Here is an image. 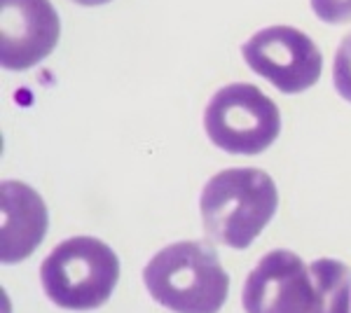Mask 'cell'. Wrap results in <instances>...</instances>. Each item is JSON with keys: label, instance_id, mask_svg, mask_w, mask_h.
I'll list each match as a JSON object with an SVG mask.
<instances>
[{"label": "cell", "instance_id": "1", "mask_svg": "<svg viewBox=\"0 0 351 313\" xmlns=\"http://www.w3.org/2000/svg\"><path fill=\"white\" fill-rule=\"evenodd\" d=\"M150 297L173 313H218L230 292V276L218 253L204 241L171 243L143 271Z\"/></svg>", "mask_w": 351, "mask_h": 313}, {"label": "cell", "instance_id": "2", "mask_svg": "<svg viewBox=\"0 0 351 313\" xmlns=\"http://www.w3.org/2000/svg\"><path fill=\"white\" fill-rule=\"evenodd\" d=\"M279 206L276 185L260 168H228L206 183L199 199L206 234L234 250L248 248Z\"/></svg>", "mask_w": 351, "mask_h": 313}, {"label": "cell", "instance_id": "3", "mask_svg": "<svg viewBox=\"0 0 351 313\" xmlns=\"http://www.w3.org/2000/svg\"><path fill=\"white\" fill-rule=\"evenodd\" d=\"M40 281L47 297L68 311L104 306L120 281V260L110 246L92 236L59 243L45 258Z\"/></svg>", "mask_w": 351, "mask_h": 313}, {"label": "cell", "instance_id": "4", "mask_svg": "<svg viewBox=\"0 0 351 313\" xmlns=\"http://www.w3.org/2000/svg\"><path fill=\"white\" fill-rule=\"evenodd\" d=\"M204 127L211 143L220 150L253 157L279 138L281 115L274 101L258 87L234 82L208 101Z\"/></svg>", "mask_w": 351, "mask_h": 313}, {"label": "cell", "instance_id": "5", "mask_svg": "<svg viewBox=\"0 0 351 313\" xmlns=\"http://www.w3.org/2000/svg\"><path fill=\"white\" fill-rule=\"evenodd\" d=\"M241 54L253 73L284 94L307 92L324 71V56L314 40L293 26L263 28L246 40Z\"/></svg>", "mask_w": 351, "mask_h": 313}, {"label": "cell", "instance_id": "6", "mask_svg": "<svg viewBox=\"0 0 351 313\" xmlns=\"http://www.w3.org/2000/svg\"><path fill=\"white\" fill-rule=\"evenodd\" d=\"M246 313H311L316 288L309 266L291 250H271L243 286Z\"/></svg>", "mask_w": 351, "mask_h": 313}, {"label": "cell", "instance_id": "7", "mask_svg": "<svg viewBox=\"0 0 351 313\" xmlns=\"http://www.w3.org/2000/svg\"><path fill=\"white\" fill-rule=\"evenodd\" d=\"M61 36V21L49 0H0V64L28 71L47 59Z\"/></svg>", "mask_w": 351, "mask_h": 313}, {"label": "cell", "instance_id": "8", "mask_svg": "<svg viewBox=\"0 0 351 313\" xmlns=\"http://www.w3.org/2000/svg\"><path fill=\"white\" fill-rule=\"evenodd\" d=\"M47 206L33 187L8 180L0 187V260L16 264L33 255L47 231Z\"/></svg>", "mask_w": 351, "mask_h": 313}, {"label": "cell", "instance_id": "9", "mask_svg": "<svg viewBox=\"0 0 351 313\" xmlns=\"http://www.w3.org/2000/svg\"><path fill=\"white\" fill-rule=\"evenodd\" d=\"M316 304L311 313H351V269L339 260L311 262Z\"/></svg>", "mask_w": 351, "mask_h": 313}, {"label": "cell", "instance_id": "10", "mask_svg": "<svg viewBox=\"0 0 351 313\" xmlns=\"http://www.w3.org/2000/svg\"><path fill=\"white\" fill-rule=\"evenodd\" d=\"M332 82H335L337 94L351 103V33L339 42L335 66H332Z\"/></svg>", "mask_w": 351, "mask_h": 313}, {"label": "cell", "instance_id": "11", "mask_svg": "<svg viewBox=\"0 0 351 313\" xmlns=\"http://www.w3.org/2000/svg\"><path fill=\"white\" fill-rule=\"evenodd\" d=\"M311 10L326 24L351 21V0H311Z\"/></svg>", "mask_w": 351, "mask_h": 313}, {"label": "cell", "instance_id": "12", "mask_svg": "<svg viewBox=\"0 0 351 313\" xmlns=\"http://www.w3.org/2000/svg\"><path fill=\"white\" fill-rule=\"evenodd\" d=\"M77 5H87V8H96V5H104V3H110V0H73Z\"/></svg>", "mask_w": 351, "mask_h": 313}]
</instances>
